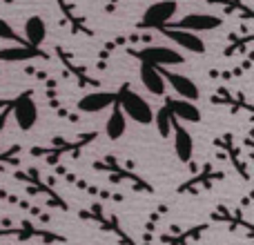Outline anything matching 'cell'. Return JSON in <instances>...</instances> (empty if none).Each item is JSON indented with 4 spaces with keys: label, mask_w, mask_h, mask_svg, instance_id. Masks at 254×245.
Wrapping results in <instances>:
<instances>
[{
    "label": "cell",
    "mask_w": 254,
    "mask_h": 245,
    "mask_svg": "<svg viewBox=\"0 0 254 245\" xmlns=\"http://www.w3.org/2000/svg\"><path fill=\"white\" fill-rule=\"evenodd\" d=\"M98 138L96 129H89L78 134L76 138H65V136H54V140L49 145H38L31 147V156L34 158H43L47 165H61L63 156H71V158H80V154Z\"/></svg>",
    "instance_id": "cell-1"
},
{
    "label": "cell",
    "mask_w": 254,
    "mask_h": 245,
    "mask_svg": "<svg viewBox=\"0 0 254 245\" xmlns=\"http://www.w3.org/2000/svg\"><path fill=\"white\" fill-rule=\"evenodd\" d=\"M11 176L18 181V183L25 185L27 194L43 198V203L47 207H54V210H61V212H69V203H67V198L63 196V194H58L56 179H54V176H47V179H45V176L40 174V170H36V167L13 170Z\"/></svg>",
    "instance_id": "cell-2"
},
{
    "label": "cell",
    "mask_w": 254,
    "mask_h": 245,
    "mask_svg": "<svg viewBox=\"0 0 254 245\" xmlns=\"http://www.w3.org/2000/svg\"><path fill=\"white\" fill-rule=\"evenodd\" d=\"M92 170L103 172L110 176V181L114 185H127L131 192H140V194H154V185L147 179L138 174L131 165L121 161L116 154H105L103 158L92 163Z\"/></svg>",
    "instance_id": "cell-3"
},
{
    "label": "cell",
    "mask_w": 254,
    "mask_h": 245,
    "mask_svg": "<svg viewBox=\"0 0 254 245\" xmlns=\"http://www.w3.org/2000/svg\"><path fill=\"white\" fill-rule=\"evenodd\" d=\"M22 71H25L27 76H31L36 83L43 85L45 101H47L49 110H52L54 114L58 116V119H63V121H67V122H74V125L83 121L78 112L71 110V107L61 98V89H58V78H56V76H52L47 69H45V67H40V65H27Z\"/></svg>",
    "instance_id": "cell-4"
},
{
    "label": "cell",
    "mask_w": 254,
    "mask_h": 245,
    "mask_svg": "<svg viewBox=\"0 0 254 245\" xmlns=\"http://www.w3.org/2000/svg\"><path fill=\"white\" fill-rule=\"evenodd\" d=\"M0 239H13L18 243H29V241H40L45 245H56V243H67V237L54 232L49 228L36 225L31 221L22 219V221H2L0 223Z\"/></svg>",
    "instance_id": "cell-5"
},
{
    "label": "cell",
    "mask_w": 254,
    "mask_h": 245,
    "mask_svg": "<svg viewBox=\"0 0 254 245\" xmlns=\"http://www.w3.org/2000/svg\"><path fill=\"white\" fill-rule=\"evenodd\" d=\"M78 219L80 221H87V223L96 225L101 232L112 234L121 245H138L134 241L129 232L125 230V225L121 223V219L114 214V212H107L103 203H92L87 207H80L78 210Z\"/></svg>",
    "instance_id": "cell-6"
},
{
    "label": "cell",
    "mask_w": 254,
    "mask_h": 245,
    "mask_svg": "<svg viewBox=\"0 0 254 245\" xmlns=\"http://www.w3.org/2000/svg\"><path fill=\"white\" fill-rule=\"evenodd\" d=\"M250 203H252V194H248L237 207L232 205H216L210 214V223H219L225 225L232 234H246V239H254V225L252 221L248 219V210H250Z\"/></svg>",
    "instance_id": "cell-7"
},
{
    "label": "cell",
    "mask_w": 254,
    "mask_h": 245,
    "mask_svg": "<svg viewBox=\"0 0 254 245\" xmlns=\"http://www.w3.org/2000/svg\"><path fill=\"white\" fill-rule=\"evenodd\" d=\"M116 103L123 110L125 119H131L138 125H149L154 121V110L129 83H123L116 89Z\"/></svg>",
    "instance_id": "cell-8"
},
{
    "label": "cell",
    "mask_w": 254,
    "mask_h": 245,
    "mask_svg": "<svg viewBox=\"0 0 254 245\" xmlns=\"http://www.w3.org/2000/svg\"><path fill=\"white\" fill-rule=\"evenodd\" d=\"M212 143H214L216 152H221V156L228 158L232 170L237 172L246 183H250V165H248L246 152H243V147L239 145L237 136H234L232 131H223V134H216Z\"/></svg>",
    "instance_id": "cell-9"
},
{
    "label": "cell",
    "mask_w": 254,
    "mask_h": 245,
    "mask_svg": "<svg viewBox=\"0 0 254 245\" xmlns=\"http://www.w3.org/2000/svg\"><path fill=\"white\" fill-rule=\"evenodd\" d=\"M225 172L219 170L216 165H212V163H203L201 167H196L194 170V174L190 176L188 181H183V183L176 187V194H201V192H210L212 187H214L216 183H221V181H225Z\"/></svg>",
    "instance_id": "cell-10"
},
{
    "label": "cell",
    "mask_w": 254,
    "mask_h": 245,
    "mask_svg": "<svg viewBox=\"0 0 254 245\" xmlns=\"http://www.w3.org/2000/svg\"><path fill=\"white\" fill-rule=\"evenodd\" d=\"M54 56L58 58V65L63 67V71H65L67 78H71L76 83V87L96 89L98 85H101L96 78H94V76H89L87 67H85L83 62H80L78 58H76L67 47H63V45H56V49H54Z\"/></svg>",
    "instance_id": "cell-11"
},
{
    "label": "cell",
    "mask_w": 254,
    "mask_h": 245,
    "mask_svg": "<svg viewBox=\"0 0 254 245\" xmlns=\"http://www.w3.org/2000/svg\"><path fill=\"white\" fill-rule=\"evenodd\" d=\"M154 40V36L149 31H131V34H121L116 38L107 40L101 49H98V56H96V69L98 71H105L107 69V62L110 58L114 56L119 49H129V47H138V45H149Z\"/></svg>",
    "instance_id": "cell-12"
},
{
    "label": "cell",
    "mask_w": 254,
    "mask_h": 245,
    "mask_svg": "<svg viewBox=\"0 0 254 245\" xmlns=\"http://www.w3.org/2000/svg\"><path fill=\"white\" fill-rule=\"evenodd\" d=\"M54 167H56V176H61L65 183H69L71 187L80 189V192L87 194V196L98 198V203H101V201H107V203H125V194L119 192V189H103V187H98V185L87 183L83 176L69 172L65 165H54Z\"/></svg>",
    "instance_id": "cell-13"
},
{
    "label": "cell",
    "mask_w": 254,
    "mask_h": 245,
    "mask_svg": "<svg viewBox=\"0 0 254 245\" xmlns=\"http://www.w3.org/2000/svg\"><path fill=\"white\" fill-rule=\"evenodd\" d=\"M127 56L136 58L138 62H147L154 67L163 65H183V54H179L172 47H161V45H143V47H129L125 49Z\"/></svg>",
    "instance_id": "cell-14"
},
{
    "label": "cell",
    "mask_w": 254,
    "mask_h": 245,
    "mask_svg": "<svg viewBox=\"0 0 254 245\" xmlns=\"http://www.w3.org/2000/svg\"><path fill=\"white\" fill-rule=\"evenodd\" d=\"M210 101H212V105L228 107L232 114H246V116L254 114V105L250 98H248V94L241 92V89L228 87V85H219L214 89V94L210 96Z\"/></svg>",
    "instance_id": "cell-15"
},
{
    "label": "cell",
    "mask_w": 254,
    "mask_h": 245,
    "mask_svg": "<svg viewBox=\"0 0 254 245\" xmlns=\"http://www.w3.org/2000/svg\"><path fill=\"white\" fill-rule=\"evenodd\" d=\"M11 114L22 131H31L38 122V107L34 101V89H25L11 98Z\"/></svg>",
    "instance_id": "cell-16"
},
{
    "label": "cell",
    "mask_w": 254,
    "mask_h": 245,
    "mask_svg": "<svg viewBox=\"0 0 254 245\" xmlns=\"http://www.w3.org/2000/svg\"><path fill=\"white\" fill-rule=\"evenodd\" d=\"M179 2L176 0H161V2H154L152 7H147V11L143 13V18L136 25V31H147V29H161L167 22H172Z\"/></svg>",
    "instance_id": "cell-17"
},
{
    "label": "cell",
    "mask_w": 254,
    "mask_h": 245,
    "mask_svg": "<svg viewBox=\"0 0 254 245\" xmlns=\"http://www.w3.org/2000/svg\"><path fill=\"white\" fill-rule=\"evenodd\" d=\"M210 230V223H194L188 228H179V225H172L167 232L158 234L163 245H196L205 237V232Z\"/></svg>",
    "instance_id": "cell-18"
},
{
    "label": "cell",
    "mask_w": 254,
    "mask_h": 245,
    "mask_svg": "<svg viewBox=\"0 0 254 245\" xmlns=\"http://www.w3.org/2000/svg\"><path fill=\"white\" fill-rule=\"evenodd\" d=\"M221 25H223V18H219V16H212V13H190V16L181 18L176 22H167L165 29H183V31L198 34V31L219 29Z\"/></svg>",
    "instance_id": "cell-19"
},
{
    "label": "cell",
    "mask_w": 254,
    "mask_h": 245,
    "mask_svg": "<svg viewBox=\"0 0 254 245\" xmlns=\"http://www.w3.org/2000/svg\"><path fill=\"white\" fill-rule=\"evenodd\" d=\"M56 4H58V11L63 13V25H65L71 34L94 38V29H89L85 16L78 11V7H76L74 2H69V0H56Z\"/></svg>",
    "instance_id": "cell-20"
},
{
    "label": "cell",
    "mask_w": 254,
    "mask_h": 245,
    "mask_svg": "<svg viewBox=\"0 0 254 245\" xmlns=\"http://www.w3.org/2000/svg\"><path fill=\"white\" fill-rule=\"evenodd\" d=\"M158 71H161L165 85H170V87L179 94V98L192 103L201 96V89L196 87V83H194L190 76H183V74H179V71H172V69H167V67H158Z\"/></svg>",
    "instance_id": "cell-21"
},
{
    "label": "cell",
    "mask_w": 254,
    "mask_h": 245,
    "mask_svg": "<svg viewBox=\"0 0 254 245\" xmlns=\"http://www.w3.org/2000/svg\"><path fill=\"white\" fill-rule=\"evenodd\" d=\"M116 103V92H89L76 103V112L78 114H98V112L107 110Z\"/></svg>",
    "instance_id": "cell-22"
},
{
    "label": "cell",
    "mask_w": 254,
    "mask_h": 245,
    "mask_svg": "<svg viewBox=\"0 0 254 245\" xmlns=\"http://www.w3.org/2000/svg\"><path fill=\"white\" fill-rule=\"evenodd\" d=\"M172 131H174V152L183 165H192V156H194V140L192 134L183 127L181 121L172 122Z\"/></svg>",
    "instance_id": "cell-23"
},
{
    "label": "cell",
    "mask_w": 254,
    "mask_h": 245,
    "mask_svg": "<svg viewBox=\"0 0 254 245\" xmlns=\"http://www.w3.org/2000/svg\"><path fill=\"white\" fill-rule=\"evenodd\" d=\"M49 61V54L40 47L31 45H18V47H2L0 49V62H27V61Z\"/></svg>",
    "instance_id": "cell-24"
},
{
    "label": "cell",
    "mask_w": 254,
    "mask_h": 245,
    "mask_svg": "<svg viewBox=\"0 0 254 245\" xmlns=\"http://www.w3.org/2000/svg\"><path fill=\"white\" fill-rule=\"evenodd\" d=\"M252 62H254V54L248 52L243 62L232 65V67H212V69L207 71V76H210L214 83H232V80L241 78V76H246L248 71L252 69Z\"/></svg>",
    "instance_id": "cell-25"
},
{
    "label": "cell",
    "mask_w": 254,
    "mask_h": 245,
    "mask_svg": "<svg viewBox=\"0 0 254 245\" xmlns=\"http://www.w3.org/2000/svg\"><path fill=\"white\" fill-rule=\"evenodd\" d=\"M167 212H170V205H165V203L156 205L152 212H149L147 219H145L143 237H140V243L138 245H154V243H156L158 232H161V225H163V221H165Z\"/></svg>",
    "instance_id": "cell-26"
},
{
    "label": "cell",
    "mask_w": 254,
    "mask_h": 245,
    "mask_svg": "<svg viewBox=\"0 0 254 245\" xmlns=\"http://www.w3.org/2000/svg\"><path fill=\"white\" fill-rule=\"evenodd\" d=\"M163 105L167 107V112H170V116L174 121H185V122H198L201 121V110L190 101L165 96V103H163Z\"/></svg>",
    "instance_id": "cell-27"
},
{
    "label": "cell",
    "mask_w": 254,
    "mask_h": 245,
    "mask_svg": "<svg viewBox=\"0 0 254 245\" xmlns=\"http://www.w3.org/2000/svg\"><path fill=\"white\" fill-rule=\"evenodd\" d=\"M158 31H161L165 38H170L172 43H176L179 47H183L185 52L205 54V43L198 38V34H192V31H183V29H165V27H161Z\"/></svg>",
    "instance_id": "cell-28"
},
{
    "label": "cell",
    "mask_w": 254,
    "mask_h": 245,
    "mask_svg": "<svg viewBox=\"0 0 254 245\" xmlns=\"http://www.w3.org/2000/svg\"><path fill=\"white\" fill-rule=\"evenodd\" d=\"M0 201L9 203V205H13V207H20L22 212H27V214H31V216H34V219H38L40 223H45V225H49V223H52V216H49L47 212L43 210V207H36L31 201H27V198L16 196V194H11V192H9V189H2V187H0Z\"/></svg>",
    "instance_id": "cell-29"
},
{
    "label": "cell",
    "mask_w": 254,
    "mask_h": 245,
    "mask_svg": "<svg viewBox=\"0 0 254 245\" xmlns=\"http://www.w3.org/2000/svg\"><path fill=\"white\" fill-rule=\"evenodd\" d=\"M138 76H140V83H143V87L147 89L152 96H165V80H163L158 67L147 65V62H140Z\"/></svg>",
    "instance_id": "cell-30"
},
{
    "label": "cell",
    "mask_w": 254,
    "mask_h": 245,
    "mask_svg": "<svg viewBox=\"0 0 254 245\" xmlns=\"http://www.w3.org/2000/svg\"><path fill=\"white\" fill-rule=\"evenodd\" d=\"M252 40H254V34L248 27H243V29H239V31H232L228 38V47L221 54H223L225 58H234V56H239V54H248Z\"/></svg>",
    "instance_id": "cell-31"
},
{
    "label": "cell",
    "mask_w": 254,
    "mask_h": 245,
    "mask_svg": "<svg viewBox=\"0 0 254 245\" xmlns=\"http://www.w3.org/2000/svg\"><path fill=\"white\" fill-rule=\"evenodd\" d=\"M207 4H214V7L223 9L225 13H230V16H239L243 18L246 22L254 20V11L250 9V4L246 2V0H205Z\"/></svg>",
    "instance_id": "cell-32"
},
{
    "label": "cell",
    "mask_w": 254,
    "mask_h": 245,
    "mask_svg": "<svg viewBox=\"0 0 254 245\" xmlns=\"http://www.w3.org/2000/svg\"><path fill=\"white\" fill-rule=\"evenodd\" d=\"M25 43L31 45V47H40L47 38V27H45V20L40 16H31L27 18L25 22Z\"/></svg>",
    "instance_id": "cell-33"
},
{
    "label": "cell",
    "mask_w": 254,
    "mask_h": 245,
    "mask_svg": "<svg viewBox=\"0 0 254 245\" xmlns=\"http://www.w3.org/2000/svg\"><path fill=\"white\" fill-rule=\"evenodd\" d=\"M125 129H127V119H125L123 110L119 107V103H114L110 119L105 122V134L110 136V140H119L125 134Z\"/></svg>",
    "instance_id": "cell-34"
},
{
    "label": "cell",
    "mask_w": 254,
    "mask_h": 245,
    "mask_svg": "<svg viewBox=\"0 0 254 245\" xmlns=\"http://www.w3.org/2000/svg\"><path fill=\"white\" fill-rule=\"evenodd\" d=\"M22 161V147L20 145H9L0 147V170H18Z\"/></svg>",
    "instance_id": "cell-35"
},
{
    "label": "cell",
    "mask_w": 254,
    "mask_h": 245,
    "mask_svg": "<svg viewBox=\"0 0 254 245\" xmlns=\"http://www.w3.org/2000/svg\"><path fill=\"white\" fill-rule=\"evenodd\" d=\"M0 40H9V43H16V45H27L25 38L20 34L13 31V27L9 25L4 18H0Z\"/></svg>",
    "instance_id": "cell-36"
},
{
    "label": "cell",
    "mask_w": 254,
    "mask_h": 245,
    "mask_svg": "<svg viewBox=\"0 0 254 245\" xmlns=\"http://www.w3.org/2000/svg\"><path fill=\"white\" fill-rule=\"evenodd\" d=\"M9 114H11V105H9V107H4V110H0V134H2L4 125H7V119H9Z\"/></svg>",
    "instance_id": "cell-37"
},
{
    "label": "cell",
    "mask_w": 254,
    "mask_h": 245,
    "mask_svg": "<svg viewBox=\"0 0 254 245\" xmlns=\"http://www.w3.org/2000/svg\"><path fill=\"white\" fill-rule=\"evenodd\" d=\"M121 2H123V0H107V2H105V11L107 13H114L116 9H119Z\"/></svg>",
    "instance_id": "cell-38"
},
{
    "label": "cell",
    "mask_w": 254,
    "mask_h": 245,
    "mask_svg": "<svg viewBox=\"0 0 254 245\" xmlns=\"http://www.w3.org/2000/svg\"><path fill=\"white\" fill-rule=\"evenodd\" d=\"M9 105H11L9 98H0V110H4V107H9Z\"/></svg>",
    "instance_id": "cell-39"
},
{
    "label": "cell",
    "mask_w": 254,
    "mask_h": 245,
    "mask_svg": "<svg viewBox=\"0 0 254 245\" xmlns=\"http://www.w3.org/2000/svg\"><path fill=\"white\" fill-rule=\"evenodd\" d=\"M16 2H20V0H4V4H16Z\"/></svg>",
    "instance_id": "cell-40"
}]
</instances>
